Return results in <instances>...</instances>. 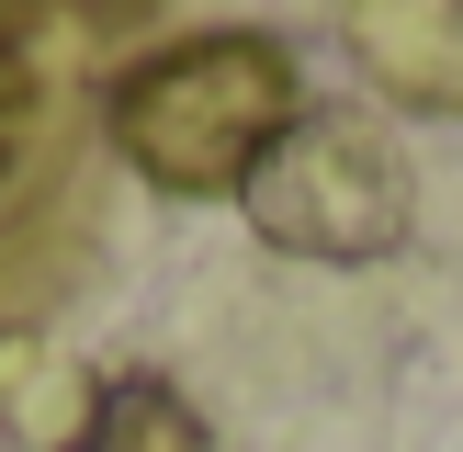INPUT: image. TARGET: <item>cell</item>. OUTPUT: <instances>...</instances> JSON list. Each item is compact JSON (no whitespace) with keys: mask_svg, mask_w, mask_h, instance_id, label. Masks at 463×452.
Segmentation results:
<instances>
[{"mask_svg":"<svg viewBox=\"0 0 463 452\" xmlns=\"http://www.w3.org/2000/svg\"><path fill=\"white\" fill-rule=\"evenodd\" d=\"M34 12H45V0H0V57H12L23 34H34Z\"/></svg>","mask_w":463,"mask_h":452,"instance_id":"8992f818","label":"cell"},{"mask_svg":"<svg viewBox=\"0 0 463 452\" xmlns=\"http://www.w3.org/2000/svg\"><path fill=\"white\" fill-rule=\"evenodd\" d=\"M68 452H215V429H203V407L181 396V384L113 373L102 396H90V419L68 429Z\"/></svg>","mask_w":463,"mask_h":452,"instance_id":"277c9868","label":"cell"},{"mask_svg":"<svg viewBox=\"0 0 463 452\" xmlns=\"http://www.w3.org/2000/svg\"><path fill=\"white\" fill-rule=\"evenodd\" d=\"M249 226L294 260H384L407 238V170L351 113H294V136L249 170Z\"/></svg>","mask_w":463,"mask_h":452,"instance_id":"7a4b0ae2","label":"cell"},{"mask_svg":"<svg viewBox=\"0 0 463 452\" xmlns=\"http://www.w3.org/2000/svg\"><path fill=\"white\" fill-rule=\"evenodd\" d=\"M113 147L158 181V193H249L271 147L294 136V57L271 34H181L113 80Z\"/></svg>","mask_w":463,"mask_h":452,"instance_id":"6da1fadb","label":"cell"},{"mask_svg":"<svg viewBox=\"0 0 463 452\" xmlns=\"http://www.w3.org/2000/svg\"><path fill=\"white\" fill-rule=\"evenodd\" d=\"M23 136H34V68H23V57H0V181H12Z\"/></svg>","mask_w":463,"mask_h":452,"instance_id":"5b68a950","label":"cell"},{"mask_svg":"<svg viewBox=\"0 0 463 452\" xmlns=\"http://www.w3.org/2000/svg\"><path fill=\"white\" fill-rule=\"evenodd\" d=\"M351 57L384 102L463 113V0H351Z\"/></svg>","mask_w":463,"mask_h":452,"instance_id":"3957f363","label":"cell"}]
</instances>
